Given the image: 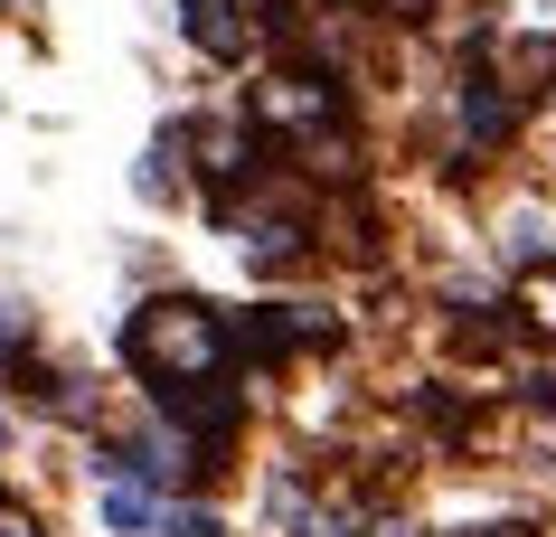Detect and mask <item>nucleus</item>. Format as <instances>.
Instances as JSON below:
<instances>
[{
    "mask_svg": "<svg viewBox=\"0 0 556 537\" xmlns=\"http://www.w3.org/2000/svg\"><path fill=\"white\" fill-rule=\"evenodd\" d=\"M123 368H132L151 396L207 387V378H236V330L217 321L199 293H151V302H132V321H123Z\"/></svg>",
    "mask_w": 556,
    "mask_h": 537,
    "instance_id": "f257e3e1",
    "label": "nucleus"
},
{
    "mask_svg": "<svg viewBox=\"0 0 556 537\" xmlns=\"http://www.w3.org/2000/svg\"><path fill=\"white\" fill-rule=\"evenodd\" d=\"M312 340H330V311H312V302H264V311L236 321V358H255V368L312 349Z\"/></svg>",
    "mask_w": 556,
    "mask_h": 537,
    "instance_id": "f03ea898",
    "label": "nucleus"
},
{
    "mask_svg": "<svg viewBox=\"0 0 556 537\" xmlns=\"http://www.w3.org/2000/svg\"><path fill=\"white\" fill-rule=\"evenodd\" d=\"M179 38H189L207 66H245V57H255V20H245V0H179Z\"/></svg>",
    "mask_w": 556,
    "mask_h": 537,
    "instance_id": "7ed1b4c3",
    "label": "nucleus"
},
{
    "mask_svg": "<svg viewBox=\"0 0 556 537\" xmlns=\"http://www.w3.org/2000/svg\"><path fill=\"white\" fill-rule=\"evenodd\" d=\"M509 94H519V86H500L491 66H463V94H453V114H463V132H471L481 151H500L509 132H519V104H509Z\"/></svg>",
    "mask_w": 556,
    "mask_h": 537,
    "instance_id": "20e7f679",
    "label": "nucleus"
},
{
    "mask_svg": "<svg viewBox=\"0 0 556 537\" xmlns=\"http://www.w3.org/2000/svg\"><path fill=\"white\" fill-rule=\"evenodd\" d=\"M104 528H114V537H142V528H161V509H151V490L114 481V490H104Z\"/></svg>",
    "mask_w": 556,
    "mask_h": 537,
    "instance_id": "39448f33",
    "label": "nucleus"
},
{
    "mask_svg": "<svg viewBox=\"0 0 556 537\" xmlns=\"http://www.w3.org/2000/svg\"><path fill=\"white\" fill-rule=\"evenodd\" d=\"M20 358H29V311H20V302H0V378H10Z\"/></svg>",
    "mask_w": 556,
    "mask_h": 537,
    "instance_id": "423d86ee",
    "label": "nucleus"
},
{
    "mask_svg": "<svg viewBox=\"0 0 556 537\" xmlns=\"http://www.w3.org/2000/svg\"><path fill=\"white\" fill-rule=\"evenodd\" d=\"M161 537H227L207 509H189V500H161Z\"/></svg>",
    "mask_w": 556,
    "mask_h": 537,
    "instance_id": "0eeeda50",
    "label": "nucleus"
},
{
    "mask_svg": "<svg viewBox=\"0 0 556 537\" xmlns=\"http://www.w3.org/2000/svg\"><path fill=\"white\" fill-rule=\"evenodd\" d=\"M519 302H528V321H538V330H556V273H547V283H528Z\"/></svg>",
    "mask_w": 556,
    "mask_h": 537,
    "instance_id": "6e6552de",
    "label": "nucleus"
},
{
    "mask_svg": "<svg viewBox=\"0 0 556 537\" xmlns=\"http://www.w3.org/2000/svg\"><path fill=\"white\" fill-rule=\"evenodd\" d=\"M519 396H528V406H547V415H556V378H547V368H528V378H519Z\"/></svg>",
    "mask_w": 556,
    "mask_h": 537,
    "instance_id": "1a4fd4ad",
    "label": "nucleus"
},
{
    "mask_svg": "<svg viewBox=\"0 0 556 537\" xmlns=\"http://www.w3.org/2000/svg\"><path fill=\"white\" fill-rule=\"evenodd\" d=\"M463 537H538L528 519H491V528H463Z\"/></svg>",
    "mask_w": 556,
    "mask_h": 537,
    "instance_id": "9d476101",
    "label": "nucleus"
},
{
    "mask_svg": "<svg viewBox=\"0 0 556 537\" xmlns=\"http://www.w3.org/2000/svg\"><path fill=\"white\" fill-rule=\"evenodd\" d=\"M0 537H38V519L29 509H0Z\"/></svg>",
    "mask_w": 556,
    "mask_h": 537,
    "instance_id": "9b49d317",
    "label": "nucleus"
},
{
    "mask_svg": "<svg viewBox=\"0 0 556 537\" xmlns=\"http://www.w3.org/2000/svg\"><path fill=\"white\" fill-rule=\"evenodd\" d=\"M368 537H415V528H406V519H378V528H368Z\"/></svg>",
    "mask_w": 556,
    "mask_h": 537,
    "instance_id": "f8f14e48",
    "label": "nucleus"
},
{
    "mask_svg": "<svg viewBox=\"0 0 556 537\" xmlns=\"http://www.w3.org/2000/svg\"><path fill=\"white\" fill-rule=\"evenodd\" d=\"M0 452H10V424H0Z\"/></svg>",
    "mask_w": 556,
    "mask_h": 537,
    "instance_id": "ddd939ff",
    "label": "nucleus"
},
{
    "mask_svg": "<svg viewBox=\"0 0 556 537\" xmlns=\"http://www.w3.org/2000/svg\"><path fill=\"white\" fill-rule=\"evenodd\" d=\"M0 509H10V490H0Z\"/></svg>",
    "mask_w": 556,
    "mask_h": 537,
    "instance_id": "4468645a",
    "label": "nucleus"
}]
</instances>
